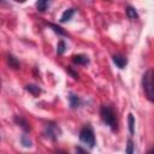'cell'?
<instances>
[{
    "label": "cell",
    "instance_id": "5bb4252c",
    "mask_svg": "<svg viewBox=\"0 0 154 154\" xmlns=\"http://www.w3.org/2000/svg\"><path fill=\"white\" fill-rule=\"evenodd\" d=\"M49 5V0H37L36 1V8L40 12H45Z\"/></svg>",
    "mask_w": 154,
    "mask_h": 154
},
{
    "label": "cell",
    "instance_id": "ba28073f",
    "mask_svg": "<svg viewBox=\"0 0 154 154\" xmlns=\"http://www.w3.org/2000/svg\"><path fill=\"white\" fill-rule=\"evenodd\" d=\"M69 102H70V107L71 108H76L81 105V99L78 95L73 94V93H70L69 95Z\"/></svg>",
    "mask_w": 154,
    "mask_h": 154
},
{
    "label": "cell",
    "instance_id": "ffe728a7",
    "mask_svg": "<svg viewBox=\"0 0 154 154\" xmlns=\"http://www.w3.org/2000/svg\"><path fill=\"white\" fill-rule=\"evenodd\" d=\"M14 1H16V2H25L26 0H14Z\"/></svg>",
    "mask_w": 154,
    "mask_h": 154
},
{
    "label": "cell",
    "instance_id": "d6986e66",
    "mask_svg": "<svg viewBox=\"0 0 154 154\" xmlns=\"http://www.w3.org/2000/svg\"><path fill=\"white\" fill-rule=\"evenodd\" d=\"M66 70H67V72H69V73H70L75 79H78V73H77V72H75V71H73L71 67H69V66H67V69H66Z\"/></svg>",
    "mask_w": 154,
    "mask_h": 154
},
{
    "label": "cell",
    "instance_id": "44dd1931",
    "mask_svg": "<svg viewBox=\"0 0 154 154\" xmlns=\"http://www.w3.org/2000/svg\"><path fill=\"white\" fill-rule=\"evenodd\" d=\"M5 2V0H0V4H4Z\"/></svg>",
    "mask_w": 154,
    "mask_h": 154
},
{
    "label": "cell",
    "instance_id": "7c38bea8",
    "mask_svg": "<svg viewBox=\"0 0 154 154\" xmlns=\"http://www.w3.org/2000/svg\"><path fill=\"white\" fill-rule=\"evenodd\" d=\"M7 64H8V66H10L11 69H14V70L19 69V63H18V60H17L13 55H11V54L7 55Z\"/></svg>",
    "mask_w": 154,
    "mask_h": 154
},
{
    "label": "cell",
    "instance_id": "8992f818",
    "mask_svg": "<svg viewBox=\"0 0 154 154\" xmlns=\"http://www.w3.org/2000/svg\"><path fill=\"white\" fill-rule=\"evenodd\" d=\"M113 63L119 67V69H124L128 64V59L122 55V54H114L113 55Z\"/></svg>",
    "mask_w": 154,
    "mask_h": 154
},
{
    "label": "cell",
    "instance_id": "52a82bcc",
    "mask_svg": "<svg viewBox=\"0 0 154 154\" xmlns=\"http://www.w3.org/2000/svg\"><path fill=\"white\" fill-rule=\"evenodd\" d=\"M72 63L77 65H88L89 64V58L84 54H77L72 57Z\"/></svg>",
    "mask_w": 154,
    "mask_h": 154
},
{
    "label": "cell",
    "instance_id": "9c48e42d",
    "mask_svg": "<svg viewBox=\"0 0 154 154\" xmlns=\"http://www.w3.org/2000/svg\"><path fill=\"white\" fill-rule=\"evenodd\" d=\"M75 14V8H67L66 11H64V13L61 14V18H60V22L61 23H66L69 22Z\"/></svg>",
    "mask_w": 154,
    "mask_h": 154
},
{
    "label": "cell",
    "instance_id": "4fadbf2b",
    "mask_svg": "<svg viewBox=\"0 0 154 154\" xmlns=\"http://www.w3.org/2000/svg\"><path fill=\"white\" fill-rule=\"evenodd\" d=\"M48 25H49V28H52V29H53V31H54V32H57L58 35L67 36V32H66L61 26H59V25H57V24H54V23H48Z\"/></svg>",
    "mask_w": 154,
    "mask_h": 154
},
{
    "label": "cell",
    "instance_id": "e0dca14e",
    "mask_svg": "<svg viewBox=\"0 0 154 154\" xmlns=\"http://www.w3.org/2000/svg\"><path fill=\"white\" fill-rule=\"evenodd\" d=\"M65 49H66V46H65V42H64L63 40H60V41L58 42V46H57V53H58L59 55H61V54H64V52H65Z\"/></svg>",
    "mask_w": 154,
    "mask_h": 154
},
{
    "label": "cell",
    "instance_id": "277c9868",
    "mask_svg": "<svg viewBox=\"0 0 154 154\" xmlns=\"http://www.w3.org/2000/svg\"><path fill=\"white\" fill-rule=\"evenodd\" d=\"M43 134H45V136H46L47 138H49V140H52V141H55V140L58 138L59 134H60V130H59V128L57 126V124H54V123H48V124H46V126H45Z\"/></svg>",
    "mask_w": 154,
    "mask_h": 154
},
{
    "label": "cell",
    "instance_id": "7402d4cb",
    "mask_svg": "<svg viewBox=\"0 0 154 154\" xmlns=\"http://www.w3.org/2000/svg\"><path fill=\"white\" fill-rule=\"evenodd\" d=\"M0 87H1V81H0Z\"/></svg>",
    "mask_w": 154,
    "mask_h": 154
},
{
    "label": "cell",
    "instance_id": "30bf717a",
    "mask_svg": "<svg viewBox=\"0 0 154 154\" xmlns=\"http://www.w3.org/2000/svg\"><path fill=\"white\" fill-rule=\"evenodd\" d=\"M25 90L29 91V93H30L31 95H34V96H37V95L41 94V88H40L38 85H36V84H28V85L25 87Z\"/></svg>",
    "mask_w": 154,
    "mask_h": 154
},
{
    "label": "cell",
    "instance_id": "6da1fadb",
    "mask_svg": "<svg viewBox=\"0 0 154 154\" xmlns=\"http://www.w3.org/2000/svg\"><path fill=\"white\" fill-rule=\"evenodd\" d=\"M100 116H101L102 122H103L106 125H108L113 131L117 130L118 122H117L116 112H114V109H113L111 106H108V105L101 106V108H100Z\"/></svg>",
    "mask_w": 154,
    "mask_h": 154
},
{
    "label": "cell",
    "instance_id": "2e32d148",
    "mask_svg": "<svg viewBox=\"0 0 154 154\" xmlns=\"http://www.w3.org/2000/svg\"><path fill=\"white\" fill-rule=\"evenodd\" d=\"M20 143L23 144V147H26V148H30V147L32 146L30 138H29L26 135H22V136H20Z\"/></svg>",
    "mask_w": 154,
    "mask_h": 154
},
{
    "label": "cell",
    "instance_id": "9a60e30c",
    "mask_svg": "<svg viewBox=\"0 0 154 154\" xmlns=\"http://www.w3.org/2000/svg\"><path fill=\"white\" fill-rule=\"evenodd\" d=\"M126 16L130 19H137L138 18V14H137L136 10L132 6H126Z\"/></svg>",
    "mask_w": 154,
    "mask_h": 154
},
{
    "label": "cell",
    "instance_id": "ac0fdd59",
    "mask_svg": "<svg viewBox=\"0 0 154 154\" xmlns=\"http://www.w3.org/2000/svg\"><path fill=\"white\" fill-rule=\"evenodd\" d=\"M126 153L128 154H132L134 153V142L131 140H128V148H126Z\"/></svg>",
    "mask_w": 154,
    "mask_h": 154
},
{
    "label": "cell",
    "instance_id": "7a4b0ae2",
    "mask_svg": "<svg viewBox=\"0 0 154 154\" xmlns=\"http://www.w3.org/2000/svg\"><path fill=\"white\" fill-rule=\"evenodd\" d=\"M142 87L147 99L153 102L154 101V91H153V71L147 70L142 76Z\"/></svg>",
    "mask_w": 154,
    "mask_h": 154
},
{
    "label": "cell",
    "instance_id": "8fae6325",
    "mask_svg": "<svg viewBox=\"0 0 154 154\" xmlns=\"http://www.w3.org/2000/svg\"><path fill=\"white\" fill-rule=\"evenodd\" d=\"M128 128H129L130 135H134L135 134V118L132 113L128 114Z\"/></svg>",
    "mask_w": 154,
    "mask_h": 154
},
{
    "label": "cell",
    "instance_id": "3957f363",
    "mask_svg": "<svg viewBox=\"0 0 154 154\" xmlns=\"http://www.w3.org/2000/svg\"><path fill=\"white\" fill-rule=\"evenodd\" d=\"M79 141L84 146H88L89 148H93L95 146V136H94V132H93L91 128L84 126L79 131Z\"/></svg>",
    "mask_w": 154,
    "mask_h": 154
},
{
    "label": "cell",
    "instance_id": "5b68a950",
    "mask_svg": "<svg viewBox=\"0 0 154 154\" xmlns=\"http://www.w3.org/2000/svg\"><path fill=\"white\" fill-rule=\"evenodd\" d=\"M13 120H14V123L18 124L25 132L30 131V124H29V122H28L26 119H24L23 117H20V116H14Z\"/></svg>",
    "mask_w": 154,
    "mask_h": 154
}]
</instances>
